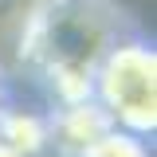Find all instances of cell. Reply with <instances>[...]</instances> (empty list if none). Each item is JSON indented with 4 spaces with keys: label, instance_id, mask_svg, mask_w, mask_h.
Instances as JSON below:
<instances>
[{
    "label": "cell",
    "instance_id": "cell-1",
    "mask_svg": "<svg viewBox=\"0 0 157 157\" xmlns=\"http://www.w3.org/2000/svg\"><path fill=\"white\" fill-rule=\"evenodd\" d=\"M122 36L114 0H32L16 55L51 106H71L90 98L98 59Z\"/></svg>",
    "mask_w": 157,
    "mask_h": 157
},
{
    "label": "cell",
    "instance_id": "cell-2",
    "mask_svg": "<svg viewBox=\"0 0 157 157\" xmlns=\"http://www.w3.org/2000/svg\"><path fill=\"white\" fill-rule=\"evenodd\" d=\"M118 130L149 141L157 134V51L141 36H122L94 67L90 90Z\"/></svg>",
    "mask_w": 157,
    "mask_h": 157
},
{
    "label": "cell",
    "instance_id": "cell-3",
    "mask_svg": "<svg viewBox=\"0 0 157 157\" xmlns=\"http://www.w3.org/2000/svg\"><path fill=\"white\" fill-rule=\"evenodd\" d=\"M47 118H51V149L63 157L82 153L90 141H98L106 130H114V122L106 118V110L94 98L71 102V106H51Z\"/></svg>",
    "mask_w": 157,
    "mask_h": 157
},
{
    "label": "cell",
    "instance_id": "cell-4",
    "mask_svg": "<svg viewBox=\"0 0 157 157\" xmlns=\"http://www.w3.org/2000/svg\"><path fill=\"white\" fill-rule=\"evenodd\" d=\"M0 141L24 157H47L51 149V118L24 106H4L0 110Z\"/></svg>",
    "mask_w": 157,
    "mask_h": 157
},
{
    "label": "cell",
    "instance_id": "cell-5",
    "mask_svg": "<svg viewBox=\"0 0 157 157\" xmlns=\"http://www.w3.org/2000/svg\"><path fill=\"white\" fill-rule=\"evenodd\" d=\"M75 157H149V145L141 141V137H134V134H126V130H106V134L98 137V141H90L82 153H75Z\"/></svg>",
    "mask_w": 157,
    "mask_h": 157
},
{
    "label": "cell",
    "instance_id": "cell-6",
    "mask_svg": "<svg viewBox=\"0 0 157 157\" xmlns=\"http://www.w3.org/2000/svg\"><path fill=\"white\" fill-rule=\"evenodd\" d=\"M8 106V82H4V71H0V110Z\"/></svg>",
    "mask_w": 157,
    "mask_h": 157
},
{
    "label": "cell",
    "instance_id": "cell-7",
    "mask_svg": "<svg viewBox=\"0 0 157 157\" xmlns=\"http://www.w3.org/2000/svg\"><path fill=\"white\" fill-rule=\"evenodd\" d=\"M28 4H32V0H24V8H28Z\"/></svg>",
    "mask_w": 157,
    "mask_h": 157
}]
</instances>
